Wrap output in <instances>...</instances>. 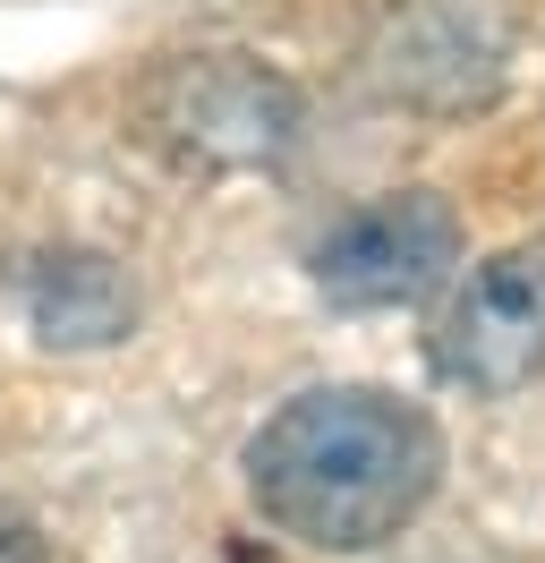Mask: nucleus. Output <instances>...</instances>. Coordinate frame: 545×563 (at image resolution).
I'll return each mask as SVG.
<instances>
[{"label": "nucleus", "instance_id": "obj_1", "mask_svg": "<svg viewBox=\"0 0 545 563\" xmlns=\"http://www.w3.org/2000/svg\"><path fill=\"white\" fill-rule=\"evenodd\" d=\"M443 478L435 419L375 385H315L281 401L247 444V495L315 555H367L401 538Z\"/></svg>", "mask_w": 545, "mask_h": 563}, {"label": "nucleus", "instance_id": "obj_2", "mask_svg": "<svg viewBox=\"0 0 545 563\" xmlns=\"http://www.w3.org/2000/svg\"><path fill=\"white\" fill-rule=\"evenodd\" d=\"M145 129L204 172H256L281 163L299 137V95L247 52H188L145 86Z\"/></svg>", "mask_w": 545, "mask_h": 563}, {"label": "nucleus", "instance_id": "obj_3", "mask_svg": "<svg viewBox=\"0 0 545 563\" xmlns=\"http://www.w3.org/2000/svg\"><path fill=\"white\" fill-rule=\"evenodd\" d=\"M460 265V213L409 188V197H375V206L341 213L315 240V282L341 308H409L426 299L443 274Z\"/></svg>", "mask_w": 545, "mask_h": 563}, {"label": "nucleus", "instance_id": "obj_4", "mask_svg": "<svg viewBox=\"0 0 545 563\" xmlns=\"http://www.w3.org/2000/svg\"><path fill=\"white\" fill-rule=\"evenodd\" d=\"M435 367L460 393H520L545 376V247L477 265L435 324Z\"/></svg>", "mask_w": 545, "mask_h": 563}, {"label": "nucleus", "instance_id": "obj_5", "mask_svg": "<svg viewBox=\"0 0 545 563\" xmlns=\"http://www.w3.org/2000/svg\"><path fill=\"white\" fill-rule=\"evenodd\" d=\"M26 317L52 351H94V342H120V333H129L136 299H129V282H120L111 256L68 247V256H43L26 274Z\"/></svg>", "mask_w": 545, "mask_h": 563}, {"label": "nucleus", "instance_id": "obj_6", "mask_svg": "<svg viewBox=\"0 0 545 563\" xmlns=\"http://www.w3.org/2000/svg\"><path fill=\"white\" fill-rule=\"evenodd\" d=\"M0 563H43L34 521H26V512H9V504H0Z\"/></svg>", "mask_w": 545, "mask_h": 563}]
</instances>
